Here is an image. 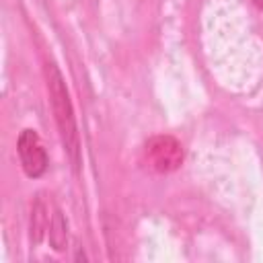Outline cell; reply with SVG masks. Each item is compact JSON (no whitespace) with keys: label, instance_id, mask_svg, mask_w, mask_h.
<instances>
[{"label":"cell","instance_id":"obj_1","mask_svg":"<svg viewBox=\"0 0 263 263\" xmlns=\"http://www.w3.org/2000/svg\"><path fill=\"white\" fill-rule=\"evenodd\" d=\"M45 80H47V90H49V103L53 109V117L60 129V138L64 144L66 154L70 156V162L74 171L80 166V140H78V127H76V117L72 109V101L66 88V82L58 70L55 64L45 66Z\"/></svg>","mask_w":263,"mask_h":263},{"label":"cell","instance_id":"obj_2","mask_svg":"<svg viewBox=\"0 0 263 263\" xmlns=\"http://www.w3.org/2000/svg\"><path fill=\"white\" fill-rule=\"evenodd\" d=\"M144 162L154 173H171L183 162V146L173 136H154L144 146Z\"/></svg>","mask_w":263,"mask_h":263},{"label":"cell","instance_id":"obj_3","mask_svg":"<svg viewBox=\"0 0 263 263\" xmlns=\"http://www.w3.org/2000/svg\"><path fill=\"white\" fill-rule=\"evenodd\" d=\"M16 150H18V158L23 164V171L27 177L37 179L47 171V154L45 148L39 142V136L35 129H23L16 142Z\"/></svg>","mask_w":263,"mask_h":263},{"label":"cell","instance_id":"obj_4","mask_svg":"<svg viewBox=\"0 0 263 263\" xmlns=\"http://www.w3.org/2000/svg\"><path fill=\"white\" fill-rule=\"evenodd\" d=\"M45 224H47V208H45L43 197L37 195V199L33 203V212H31V240L33 242H41Z\"/></svg>","mask_w":263,"mask_h":263},{"label":"cell","instance_id":"obj_5","mask_svg":"<svg viewBox=\"0 0 263 263\" xmlns=\"http://www.w3.org/2000/svg\"><path fill=\"white\" fill-rule=\"evenodd\" d=\"M66 238H68V232H66V220L62 216L60 210H55L53 218H51V224H49V242L55 251H62L66 247Z\"/></svg>","mask_w":263,"mask_h":263},{"label":"cell","instance_id":"obj_6","mask_svg":"<svg viewBox=\"0 0 263 263\" xmlns=\"http://www.w3.org/2000/svg\"><path fill=\"white\" fill-rule=\"evenodd\" d=\"M253 2H255V4L259 6V8H263V0H253Z\"/></svg>","mask_w":263,"mask_h":263}]
</instances>
